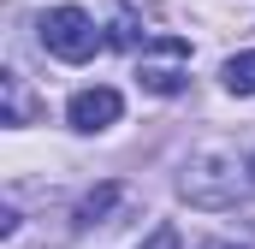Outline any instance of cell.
Returning <instances> with one entry per match:
<instances>
[{
  "mask_svg": "<svg viewBox=\"0 0 255 249\" xmlns=\"http://www.w3.org/2000/svg\"><path fill=\"white\" fill-rule=\"evenodd\" d=\"M244 172H250V166H244L232 148L208 142V148H196L190 160H184L178 190H184V202H196V208H232V202L244 196Z\"/></svg>",
  "mask_w": 255,
  "mask_h": 249,
  "instance_id": "6da1fadb",
  "label": "cell"
},
{
  "mask_svg": "<svg viewBox=\"0 0 255 249\" xmlns=\"http://www.w3.org/2000/svg\"><path fill=\"white\" fill-rule=\"evenodd\" d=\"M250 178H255V160H250Z\"/></svg>",
  "mask_w": 255,
  "mask_h": 249,
  "instance_id": "30bf717a",
  "label": "cell"
},
{
  "mask_svg": "<svg viewBox=\"0 0 255 249\" xmlns=\"http://www.w3.org/2000/svg\"><path fill=\"white\" fill-rule=\"evenodd\" d=\"M184 65H190V42H178V36H154V42L142 48L136 83L154 89V95H178V89H184Z\"/></svg>",
  "mask_w": 255,
  "mask_h": 249,
  "instance_id": "3957f363",
  "label": "cell"
},
{
  "mask_svg": "<svg viewBox=\"0 0 255 249\" xmlns=\"http://www.w3.org/2000/svg\"><path fill=\"white\" fill-rule=\"evenodd\" d=\"M36 30H42V48L65 65H83L95 60V48H101V30H95V18L83 12V6H48L42 18H36Z\"/></svg>",
  "mask_w": 255,
  "mask_h": 249,
  "instance_id": "7a4b0ae2",
  "label": "cell"
},
{
  "mask_svg": "<svg viewBox=\"0 0 255 249\" xmlns=\"http://www.w3.org/2000/svg\"><path fill=\"white\" fill-rule=\"evenodd\" d=\"M220 77H226V89H232V95H255V48H244V54H232Z\"/></svg>",
  "mask_w": 255,
  "mask_h": 249,
  "instance_id": "5b68a950",
  "label": "cell"
},
{
  "mask_svg": "<svg viewBox=\"0 0 255 249\" xmlns=\"http://www.w3.org/2000/svg\"><path fill=\"white\" fill-rule=\"evenodd\" d=\"M202 249H238V244H202Z\"/></svg>",
  "mask_w": 255,
  "mask_h": 249,
  "instance_id": "9c48e42d",
  "label": "cell"
},
{
  "mask_svg": "<svg viewBox=\"0 0 255 249\" xmlns=\"http://www.w3.org/2000/svg\"><path fill=\"white\" fill-rule=\"evenodd\" d=\"M119 113H125V101H119V89H107V83L77 89V95L65 101V119H71V130H83V136H95V130L119 124Z\"/></svg>",
  "mask_w": 255,
  "mask_h": 249,
  "instance_id": "277c9868",
  "label": "cell"
},
{
  "mask_svg": "<svg viewBox=\"0 0 255 249\" xmlns=\"http://www.w3.org/2000/svg\"><path fill=\"white\" fill-rule=\"evenodd\" d=\"M0 89H6V124H30L36 101L24 95V77H18V71H6V77H0Z\"/></svg>",
  "mask_w": 255,
  "mask_h": 249,
  "instance_id": "8992f818",
  "label": "cell"
},
{
  "mask_svg": "<svg viewBox=\"0 0 255 249\" xmlns=\"http://www.w3.org/2000/svg\"><path fill=\"white\" fill-rule=\"evenodd\" d=\"M142 249H184V238H178V226H154L142 238Z\"/></svg>",
  "mask_w": 255,
  "mask_h": 249,
  "instance_id": "ba28073f",
  "label": "cell"
},
{
  "mask_svg": "<svg viewBox=\"0 0 255 249\" xmlns=\"http://www.w3.org/2000/svg\"><path fill=\"white\" fill-rule=\"evenodd\" d=\"M113 202H119V190H113V184L89 190V196H83V208H77V226H95V220H101V214H107Z\"/></svg>",
  "mask_w": 255,
  "mask_h": 249,
  "instance_id": "52a82bcc",
  "label": "cell"
}]
</instances>
